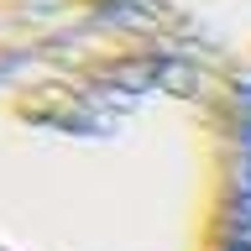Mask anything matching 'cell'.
<instances>
[{
	"instance_id": "6da1fadb",
	"label": "cell",
	"mask_w": 251,
	"mask_h": 251,
	"mask_svg": "<svg viewBox=\"0 0 251 251\" xmlns=\"http://www.w3.org/2000/svg\"><path fill=\"white\" fill-rule=\"evenodd\" d=\"M246 78L136 5L0 68V251H235Z\"/></svg>"
},
{
	"instance_id": "3957f363",
	"label": "cell",
	"mask_w": 251,
	"mask_h": 251,
	"mask_svg": "<svg viewBox=\"0 0 251 251\" xmlns=\"http://www.w3.org/2000/svg\"><path fill=\"white\" fill-rule=\"evenodd\" d=\"M126 0H0V68L74 37L100 16L121 11Z\"/></svg>"
},
{
	"instance_id": "7a4b0ae2",
	"label": "cell",
	"mask_w": 251,
	"mask_h": 251,
	"mask_svg": "<svg viewBox=\"0 0 251 251\" xmlns=\"http://www.w3.org/2000/svg\"><path fill=\"white\" fill-rule=\"evenodd\" d=\"M126 5L178 31L235 78H251V0H126Z\"/></svg>"
},
{
	"instance_id": "277c9868",
	"label": "cell",
	"mask_w": 251,
	"mask_h": 251,
	"mask_svg": "<svg viewBox=\"0 0 251 251\" xmlns=\"http://www.w3.org/2000/svg\"><path fill=\"white\" fill-rule=\"evenodd\" d=\"M241 241L251 246V78H246V173H241Z\"/></svg>"
},
{
	"instance_id": "5b68a950",
	"label": "cell",
	"mask_w": 251,
	"mask_h": 251,
	"mask_svg": "<svg viewBox=\"0 0 251 251\" xmlns=\"http://www.w3.org/2000/svg\"><path fill=\"white\" fill-rule=\"evenodd\" d=\"M235 251H251V246H246V241H235Z\"/></svg>"
}]
</instances>
